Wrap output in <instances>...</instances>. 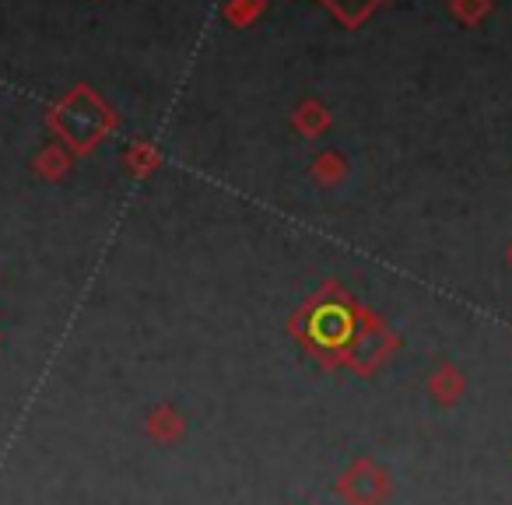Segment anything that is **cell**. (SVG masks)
Returning a JSON list of instances; mask_svg holds the SVG:
<instances>
[{"mask_svg":"<svg viewBox=\"0 0 512 505\" xmlns=\"http://www.w3.org/2000/svg\"><path fill=\"white\" fill-rule=\"evenodd\" d=\"M71 162H74L71 151H67L60 141H50L36 151V158H32V172H36L39 179H46V183H60V179L71 172Z\"/></svg>","mask_w":512,"mask_h":505,"instance_id":"7a4b0ae2","label":"cell"},{"mask_svg":"<svg viewBox=\"0 0 512 505\" xmlns=\"http://www.w3.org/2000/svg\"><path fill=\"white\" fill-rule=\"evenodd\" d=\"M320 4L344 25V29H362V25L383 8L386 0H320Z\"/></svg>","mask_w":512,"mask_h":505,"instance_id":"3957f363","label":"cell"},{"mask_svg":"<svg viewBox=\"0 0 512 505\" xmlns=\"http://www.w3.org/2000/svg\"><path fill=\"white\" fill-rule=\"evenodd\" d=\"M449 15L463 29H477L491 15V0H449Z\"/></svg>","mask_w":512,"mask_h":505,"instance_id":"52a82bcc","label":"cell"},{"mask_svg":"<svg viewBox=\"0 0 512 505\" xmlns=\"http://www.w3.org/2000/svg\"><path fill=\"white\" fill-rule=\"evenodd\" d=\"M179 428H183V421H179V414L172 411V407H158V411H151L148 435H155V439H172Z\"/></svg>","mask_w":512,"mask_h":505,"instance_id":"9c48e42d","label":"cell"},{"mask_svg":"<svg viewBox=\"0 0 512 505\" xmlns=\"http://www.w3.org/2000/svg\"><path fill=\"white\" fill-rule=\"evenodd\" d=\"M313 176L320 179V183L334 186V183H341V179L348 176V162H344L337 151H323L320 158H313Z\"/></svg>","mask_w":512,"mask_h":505,"instance_id":"ba28073f","label":"cell"},{"mask_svg":"<svg viewBox=\"0 0 512 505\" xmlns=\"http://www.w3.org/2000/svg\"><path fill=\"white\" fill-rule=\"evenodd\" d=\"M46 127L57 134L71 155H92L102 141L116 130V113L92 85H74L53 102L46 113Z\"/></svg>","mask_w":512,"mask_h":505,"instance_id":"6da1fadb","label":"cell"},{"mask_svg":"<svg viewBox=\"0 0 512 505\" xmlns=\"http://www.w3.org/2000/svg\"><path fill=\"white\" fill-rule=\"evenodd\" d=\"M123 165H127L134 176H151V172L162 165V151H158L151 141H137L123 151Z\"/></svg>","mask_w":512,"mask_h":505,"instance_id":"5b68a950","label":"cell"},{"mask_svg":"<svg viewBox=\"0 0 512 505\" xmlns=\"http://www.w3.org/2000/svg\"><path fill=\"white\" fill-rule=\"evenodd\" d=\"M292 123L302 137H320L330 130V109L320 99H302L292 113Z\"/></svg>","mask_w":512,"mask_h":505,"instance_id":"277c9868","label":"cell"},{"mask_svg":"<svg viewBox=\"0 0 512 505\" xmlns=\"http://www.w3.org/2000/svg\"><path fill=\"white\" fill-rule=\"evenodd\" d=\"M509 264H512V246H509Z\"/></svg>","mask_w":512,"mask_h":505,"instance_id":"30bf717a","label":"cell"},{"mask_svg":"<svg viewBox=\"0 0 512 505\" xmlns=\"http://www.w3.org/2000/svg\"><path fill=\"white\" fill-rule=\"evenodd\" d=\"M225 22L235 25V29H249L256 25V18L267 15V0H225Z\"/></svg>","mask_w":512,"mask_h":505,"instance_id":"8992f818","label":"cell"}]
</instances>
